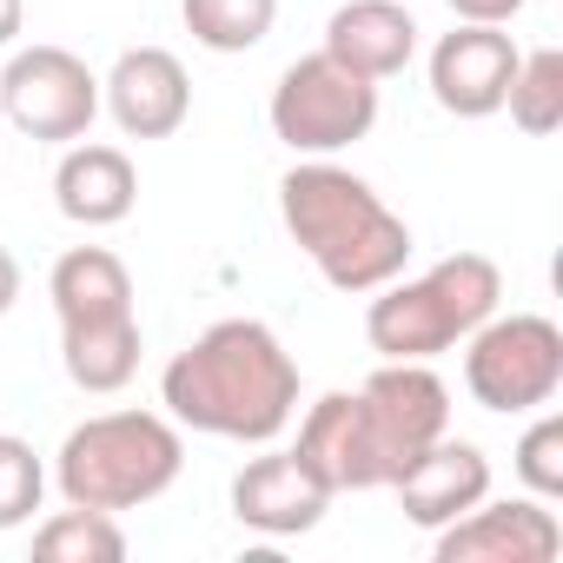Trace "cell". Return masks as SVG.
<instances>
[{"instance_id":"obj_23","label":"cell","mask_w":563,"mask_h":563,"mask_svg":"<svg viewBox=\"0 0 563 563\" xmlns=\"http://www.w3.org/2000/svg\"><path fill=\"white\" fill-rule=\"evenodd\" d=\"M510 464H517V477H523L530 497H543V504L563 497V418L550 405H537V424L517 438V457Z\"/></svg>"},{"instance_id":"obj_20","label":"cell","mask_w":563,"mask_h":563,"mask_svg":"<svg viewBox=\"0 0 563 563\" xmlns=\"http://www.w3.org/2000/svg\"><path fill=\"white\" fill-rule=\"evenodd\" d=\"M34 556L41 563H120L126 556V530L107 517V510H54L41 530H34Z\"/></svg>"},{"instance_id":"obj_12","label":"cell","mask_w":563,"mask_h":563,"mask_svg":"<svg viewBox=\"0 0 563 563\" xmlns=\"http://www.w3.org/2000/svg\"><path fill=\"white\" fill-rule=\"evenodd\" d=\"M332 510V490L299 464V451H258L232 477V517L258 537H306Z\"/></svg>"},{"instance_id":"obj_24","label":"cell","mask_w":563,"mask_h":563,"mask_svg":"<svg viewBox=\"0 0 563 563\" xmlns=\"http://www.w3.org/2000/svg\"><path fill=\"white\" fill-rule=\"evenodd\" d=\"M444 8H451L457 21H477V27H510L530 0H444Z\"/></svg>"},{"instance_id":"obj_26","label":"cell","mask_w":563,"mask_h":563,"mask_svg":"<svg viewBox=\"0 0 563 563\" xmlns=\"http://www.w3.org/2000/svg\"><path fill=\"white\" fill-rule=\"evenodd\" d=\"M21 27H27V0H0V47H14Z\"/></svg>"},{"instance_id":"obj_6","label":"cell","mask_w":563,"mask_h":563,"mask_svg":"<svg viewBox=\"0 0 563 563\" xmlns=\"http://www.w3.org/2000/svg\"><path fill=\"white\" fill-rule=\"evenodd\" d=\"M464 391L497 411V418H523L537 405H550L563 391V332L543 312H510V319H484L464 339Z\"/></svg>"},{"instance_id":"obj_13","label":"cell","mask_w":563,"mask_h":563,"mask_svg":"<svg viewBox=\"0 0 563 563\" xmlns=\"http://www.w3.org/2000/svg\"><path fill=\"white\" fill-rule=\"evenodd\" d=\"M391 490H398L405 523L444 530L451 517H464L471 504L490 497V457H484L471 438H451V431H444L438 444H424V451L391 477Z\"/></svg>"},{"instance_id":"obj_5","label":"cell","mask_w":563,"mask_h":563,"mask_svg":"<svg viewBox=\"0 0 563 563\" xmlns=\"http://www.w3.org/2000/svg\"><path fill=\"white\" fill-rule=\"evenodd\" d=\"M265 120H272V140H286L299 159H332L378 126V87L319 47L278 74Z\"/></svg>"},{"instance_id":"obj_14","label":"cell","mask_w":563,"mask_h":563,"mask_svg":"<svg viewBox=\"0 0 563 563\" xmlns=\"http://www.w3.org/2000/svg\"><path fill=\"white\" fill-rule=\"evenodd\" d=\"M299 464L332 490H385L378 484V457H372V438H365V411H358V391H325L306 418H299Z\"/></svg>"},{"instance_id":"obj_25","label":"cell","mask_w":563,"mask_h":563,"mask_svg":"<svg viewBox=\"0 0 563 563\" xmlns=\"http://www.w3.org/2000/svg\"><path fill=\"white\" fill-rule=\"evenodd\" d=\"M14 299H21V258H14L8 245H0V319L14 312Z\"/></svg>"},{"instance_id":"obj_19","label":"cell","mask_w":563,"mask_h":563,"mask_svg":"<svg viewBox=\"0 0 563 563\" xmlns=\"http://www.w3.org/2000/svg\"><path fill=\"white\" fill-rule=\"evenodd\" d=\"M179 21L206 54H252L278 21V0H179Z\"/></svg>"},{"instance_id":"obj_17","label":"cell","mask_w":563,"mask_h":563,"mask_svg":"<svg viewBox=\"0 0 563 563\" xmlns=\"http://www.w3.org/2000/svg\"><path fill=\"white\" fill-rule=\"evenodd\" d=\"M47 299L60 325H87V319H120L133 312V272L120 265V252L107 245H74L54 258L47 272Z\"/></svg>"},{"instance_id":"obj_22","label":"cell","mask_w":563,"mask_h":563,"mask_svg":"<svg viewBox=\"0 0 563 563\" xmlns=\"http://www.w3.org/2000/svg\"><path fill=\"white\" fill-rule=\"evenodd\" d=\"M47 497V464L27 438L0 431V530H21Z\"/></svg>"},{"instance_id":"obj_3","label":"cell","mask_w":563,"mask_h":563,"mask_svg":"<svg viewBox=\"0 0 563 563\" xmlns=\"http://www.w3.org/2000/svg\"><path fill=\"white\" fill-rule=\"evenodd\" d=\"M186 471V438L166 411H100L74 424L54 451V484L80 510H140L166 497Z\"/></svg>"},{"instance_id":"obj_1","label":"cell","mask_w":563,"mask_h":563,"mask_svg":"<svg viewBox=\"0 0 563 563\" xmlns=\"http://www.w3.org/2000/svg\"><path fill=\"white\" fill-rule=\"evenodd\" d=\"M159 405L179 431L272 444L299 411V365L265 319H219L159 372Z\"/></svg>"},{"instance_id":"obj_10","label":"cell","mask_w":563,"mask_h":563,"mask_svg":"<svg viewBox=\"0 0 563 563\" xmlns=\"http://www.w3.org/2000/svg\"><path fill=\"white\" fill-rule=\"evenodd\" d=\"M510 74H517V41L504 27H477V21H457L438 47H431V100L457 120H490L504 113V93H510Z\"/></svg>"},{"instance_id":"obj_21","label":"cell","mask_w":563,"mask_h":563,"mask_svg":"<svg viewBox=\"0 0 563 563\" xmlns=\"http://www.w3.org/2000/svg\"><path fill=\"white\" fill-rule=\"evenodd\" d=\"M517 133L530 140H550L563 126V54L556 47H530L517 54V74H510V93H504Z\"/></svg>"},{"instance_id":"obj_7","label":"cell","mask_w":563,"mask_h":563,"mask_svg":"<svg viewBox=\"0 0 563 563\" xmlns=\"http://www.w3.org/2000/svg\"><path fill=\"white\" fill-rule=\"evenodd\" d=\"M0 120L41 146H74L100 120V74L54 41L21 47L0 67Z\"/></svg>"},{"instance_id":"obj_4","label":"cell","mask_w":563,"mask_h":563,"mask_svg":"<svg viewBox=\"0 0 563 563\" xmlns=\"http://www.w3.org/2000/svg\"><path fill=\"white\" fill-rule=\"evenodd\" d=\"M504 299V272L484 252H451L418 278H391L365 306V339L378 358H418L431 365L438 352H457Z\"/></svg>"},{"instance_id":"obj_15","label":"cell","mask_w":563,"mask_h":563,"mask_svg":"<svg viewBox=\"0 0 563 563\" xmlns=\"http://www.w3.org/2000/svg\"><path fill=\"white\" fill-rule=\"evenodd\" d=\"M325 54L339 67L365 74L372 87H385L418 60V21L405 0H345L325 21Z\"/></svg>"},{"instance_id":"obj_18","label":"cell","mask_w":563,"mask_h":563,"mask_svg":"<svg viewBox=\"0 0 563 563\" xmlns=\"http://www.w3.org/2000/svg\"><path fill=\"white\" fill-rule=\"evenodd\" d=\"M140 312L120 319H87V325H60V365L87 398H113L133 385L140 372Z\"/></svg>"},{"instance_id":"obj_16","label":"cell","mask_w":563,"mask_h":563,"mask_svg":"<svg viewBox=\"0 0 563 563\" xmlns=\"http://www.w3.org/2000/svg\"><path fill=\"white\" fill-rule=\"evenodd\" d=\"M54 206H60L74 225H87V232L120 225V219L140 206V173H133V159H126L120 146H107V140H74V146L60 153V166H54Z\"/></svg>"},{"instance_id":"obj_2","label":"cell","mask_w":563,"mask_h":563,"mask_svg":"<svg viewBox=\"0 0 563 563\" xmlns=\"http://www.w3.org/2000/svg\"><path fill=\"white\" fill-rule=\"evenodd\" d=\"M278 219H286L292 245L319 265L325 286L352 299L391 286L411 258V225L372 192V179L332 159H299L278 179Z\"/></svg>"},{"instance_id":"obj_11","label":"cell","mask_w":563,"mask_h":563,"mask_svg":"<svg viewBox=\"0 0 563 563\" xmlns=\"http://www.w3.org/2000/svg\"><path fill=\"white\" fill-rule=\"evenodd\" d=\"M100 107L126 140H173L192 120V80L166 47H126L100 80Z\"/></svg>"},{"instance_id":"obj_9","label":"cell","mask_w":563,"mask_h":563,"mask_svg":"<svg viewBox=\"0 0 563 563\" xmlns=\"http://www.w3.org/2000/svg\"><path fill=\"white\" fill-rule=\"evenodd\" d=\"M563 550V523L543 497H504L471 504L444 530H431L438 563H550Z\"/></svg>"},{"instance_id":"obj_8","label":"cell","mask_w":563,"mask_h":563,"mask_svg":"<svg viewBox=\"0 0 563 563\" xmlns=\"http://www.w3.org/2000/svg\"><path fill=\"white\" fill-rule=\"evenodd\" d=\"M358 411H365V438L378 457V484L391 490V477L451 431V391L431 365L418 358H385L365 385H358Z\"/></svg>"}]
</instances>
